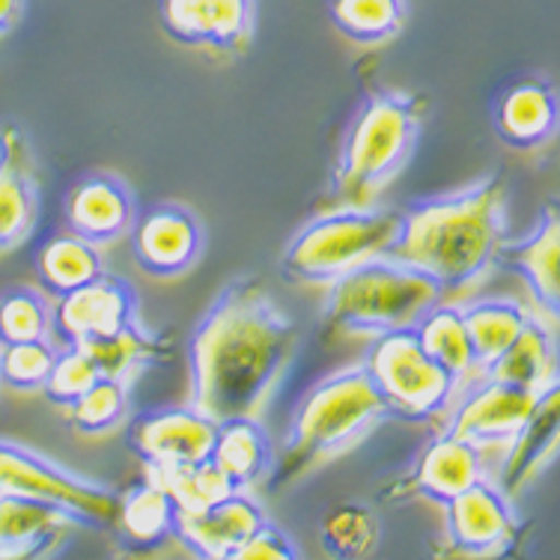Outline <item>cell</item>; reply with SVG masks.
Masks as SVG:
<instances>
[{
    "label": "cell",
    "mask_w": 560,
    "mask_h": 560,
    "mask_svg": "<svg viewBox=\"0 0 560 560\" xmlns=\"http://www.w3.org/2000/svg\"><path fill=\"white\" fill-rule=\"evenodd\" d=\"M378 542V518L364 504L335 506L323 522V546L335 558H366Z\"/></svg>",
    "instance_id": "cell-33"
},
{
    "label": "cell",
    "mask_w": 560,
    "mask_h": 560,
    "mask_svg": "<svg viewBox=\"0 0 560 560\" xmlns=\"http://www.w3.org/2000/svg\"><path fill=\"white\" fill-rule=\"evenodd\" d=\"M495 131L513 150H539L558 135V93L546 78H525L495 105Z\"/></svg>",
    "instance_id": "cell-21"
},
{
    "label": "cell",
    "mask_w": 560,
    "mask_h": 560,
    "mask_svg": "<svg viewBox=\"0 0 560 560\" xmlns=\"http://www.w3.org/2000/svg\"><path fill=\"white\" fill-rule=\"evenodd\" d=\"M57 358V343L48 340H24V343H3L0 352V382L12 390L33 394L43 390Z\"/></svg>",
    "instance_id": "cell-34"
},
{
    "label": "cell",
    "mask_w": 560,
    "mask_h": 560,
    "mask_svg": "<svg viewBox=\"0 0 560 560\" xmlns=\"http://www.w3.org/2000/svg\"><path fill=\"white\" fill-rule=\"evenodd\" d=\"M51 307L36 290H12L0 299V343L48 340Z\"/></svg>",
    "instance_id": "cell-35"
},
{
    "label": "cell",
    "mask_w": 560,
    "mask_h": 560,
    "mask_svg": "<svg viewBox=\"0 0 560 560\" xmlns=\"http://www.w3.org/2000/svg\"><path fill=\"white\" fill-rule=\"evenodd\" d=\"M442 302H447L442 287L427 271L378 254L328 283L323 319L340 335L382 337L415 328Z\"/></svg>",
    "instance_id": "cell-5"
},
{
    "label": "cell",
    "mask_w": 560,
    "mask_h": 560,
    "mask_svg": "<svg viewBox=\"0 0 560 560\" xmlns=\"http://www.w3.org/2000/svg\"><path fill=\"white\" fill-rule=\"evenodd\" d=\"M415 331H418V340L420 346L427 349V355H430L435 364H442L444 370L459 382V390L477 376L475 349H471V337H468V328H465L463 304H435V307L415 325Z\"/></svg>",
    "instance_id": "cell-26"
},
{
    "label": "cell",
    "mask_w": 560,
    "mask_h": 560,
    "mask_svg": "<svg viewBox=\"0 0 560 560\" xmlns=\"http://www.w3.org/2000/svg\"><path fill=\"white\" fill-rule=\"evenodd\" d=\"M135 262L152 278H179L203 254L206 233L200 218L183 203H159L131 224Z\"/></svg>",
    "instance_id": "cell-14"
},
{
    "label": "cell",
    "mask_w": 560,
    "mask_h": 560,
    "mask_svg": "<svg viewBox=\"0 0 560 560\" xmlns=\"http://www.w3.org/2000/svg\"><path fill=\"white\" fill-rule=\"evenodd\" d=\"M147 477L171 495L176 513H197L218 498H224L226 492H236L209 459L195 465H173V468H150Z\"/></svg>",
    "instance_id": "cell-31"
},
{
    "label": "cell",
    "mask_w": 560,
    "mask_h": 560,
    "mask_svg": "<svg viewBox=\"0 0 560 560\" xmlns=\"http://www.w3.org/2000/svg\"><path fill=\"white\" fill-rule=\"evenodd\" d=\"M24 0H0V36L10 33L15 24L22 22Z\"/></svg>",
    "instance_id": "cell-38"
},
{
    "label": "cell",
    "mask_w": 560,
    "mask_h": 560,
    "mask_svg": "<svg viewBox=\"0 0 560 560\" xmlns=\"http://www.w3.org/2000/svg\"><path fill=\"white\" fill-rule=\"evenodd\" d=\"M373 340L376 343L366 352L364 366L382 390L390 415L411 423L442 420L459 394V382L427 355L418 331L399 328Z\"/></svg>",
    "instance_id": "cell-7"
},
{
    "label": "cell",
    "mask_w": 560,
    "mask_h": 560,
    "mask_svg": "<svg viewBox=\"0 0 560 560\" xmlns=\"http://www.w3.org/2000/svg\"><path fill=\"white\" fill-rule=\"evenodd\" d=\"M98 378V370L93 364V358L86 355V349L81 343H63L57 346V358L51 373L45 378L43 394L55 406L69 409L81 394H84L93 382Z\"/></svg>",
    "instance_id": "cell-36"
},
{
    "label": "cell",
    "mask_w": 560,
    "mask_h": 560,
    "mask_svg": "<svg viewBox=\"0 0 560 560\" xmlns=\"http://www.w3.org/2000/svg\"><path fill=\"white\" fill-rule=\"evenodd\" d=\"M498 262H504L506 269L518 271L528 283L530 295L539 307V316H546V323H558L560 311V212L558 203L551 200L537 226L528 236L518 242H504Z\"/></svg>",
    "instance_id": "cell-18"
},
{
    "label": "cell",
    "mask_w": 560,
    "mask_h": 560,
    "mask_svg": "<svg viewBox=\"0 0 560 560\" xmlns=\"http://www.w3.org/2000/svg\"><path fill=\"white\" fill-rule=\"evenodd\" d=\"M328 19L352 43H388L406 24V0H328Z\"/></svg>",
    "instance_id": "cell-30"
},
{
    "label": "cell",
    "mask_w": 560,
    "mask_h": 560,
    "mask_svg": "<svg viewBox=\"0 0 560 560\" xmlns=\"http://www.w3.org/2000/svg\"><path fill=\"white\" fill-rule=\"evenodd\" d=\"M480 376L510 382L525 390H546L558 385V337L555 325L546 323L542 316H528L522 325L516 340L506 346L504 352L486 366Z\"/></svg>",
    "instance_id": "cell-24"
},
{
    "label": "cell",
    "mask_w": 560,
    "mask_h": 560,
    "mask_svg": "<svg viewBox=\"0 0 560 560\" xmlns=\"http://www.w3.org/2000/svg\"><path fill=\"white\" fill-rule=\"evenodd\" d=\"M483 453L477 444L442 430L420 451L415 468L399 480V489L430 498L435 504H447L463 489L486 477Z\"/></svg>",
    "instance_id": "cell-19"
},
{
    "label": "cell",
    "mask_w": 560,
    "mask_h": 560,
    "mask_svg": "<svg viewBox=\"0 0 560 560\" xmlns=\"http://www.w3.org/2000/svg\"><path fill=\"white\" fill-rule=\"evenodd\" d=\"M295 323L259 278L218 292L188 340V402L212 420L257 418L295 352Z\"/></svg>",
    "instance_id": "cell-1"
},
{
    "label": "cell",
    "mask_w": 560,
    "mask_h": 560,
    "mask_svg": "<svg viewBox=\"0 0 560 560\" xmlns=\"http://www.w3.org/2000/svg\"><path fill=\"white\" fill-rule=\"evenodd\" d=\"M218 420L188 406L150 409L131 420L129 451L143 468H173V465L206 463L215 444Z\"/></svg>",
    "instance_id": "cell-11"
},
{
    "label": "cell",
    "mask_w": 560,
    "mask_h": 560,
    "mask_svg": "<svg viewBox=\"0 0 560 560\" xmlns=\"http://www.w3.org/2000/svg\"><path fill=\"white\" fill-rule=\"evenodd\" d=\"M126 418H129V385L108 376H98L69 406V423L81 435H105L122 427Z\"/></svg>",
    "instance_id": "cell-32"
},
{
    "label": "cell",
    "mask_w": 560,
    "mask_h": 560,
    "mask_svg": "<svg viewBox=\"0 0 560 560\" xmlns=\"http://www.w3.org/2000/svg\"><path fill=\"white\" fill-rule=\"evenodd\" d=\"M506 203L504 173H489L465 188L409 203L399 209V226L385 254L427 271L447 302L465 299L501 266Z\"/></svg>",
    "instance_id": "cell-2"
},
{
    "label": "cell",
    "mask_w": 560,
    "mask_h": 560,
    "mask_svg": "<svg viewBox=\"0 0 560 560\" xmlns=\"http://www.w3.org/2000/svg\"><path fill=\"white\" fill-rule=\"evenodd\" d=\"M159 22L173 43L236 55L254 36L257 0H162Z\"/></svg>",
    "instance_id": "cell-12"
},
{
    "label": "cell",
    "mask_w": 560,
    "mask_h": 560,
    "mask_svg": "<svg viewBox=\"0 0 560 560\" xmlns=\"http://www.w3.org/2000/svg\"><path fill=\"white\" fill-rule=\"evenodd\" d=\"M302 549L292 542L287 530H280L278 525H271L269 518L259 525L257 530H250V537L242 542L233 555V560H299Z\"/></svg>",
    "instance_id": "cell-37"
},
{
    "label": "cell",
    "mask_w": 560,
    "mask_h": 560,
    "mask_svg": "<svg viewBox=\"0 0 560 560\" xmlns=\"http://www.w3.org/2000/svg\"><path fill=\"white\" fill-rule=\"evenodd\" d=\"M63 215L69 233L93 242L98 248L114 245L135 224V195L119 176L90 173L69 191Z\"/></svg>",
    "instance_id": "cell-17"
},
{
    "label": "cell",
    "mask_w": 560,
    "mask_h": 560,
    "mask_svg": "<svg viewBox=\"0 0 560 560\" xmlns=\"http://www.w3.org/2000/svg\"><path fill=\"white\" fill-rule=\"evenodd\" d=\"M539 394L510 382L475 376L453 397L442 415V430L477 444L480 451H504L518 427L528 420Z\"/></svg>",
    "instance_id": "cell-9"
},
{
    "label": "cell",
    "mask_w": 560,
    "mask_h": 560,
    "mask_svg": "<svg viewBox=\"0 0 560 560\" xmlns=\"http://www.w3.org/2000/svg\"><path fill=\"white\" fill-rule=\"evenodd\" d=\"M266 518V510L250 492H226L197 513H176V539L200 558L233 560L250 530Z\"/></svg>",
    "instance_id": "cell-16"
},
{
    "label": "cell",
    "mask_w": 560,
    "mask_h": 560,
    "mask_svg": "<svg viewBox=\"0 0 560 560\" xmlns=\"http://www.w3.org/2000/svg\"><path fill=\"white\" fill-rule=\"evenodd\" d=\"M72 525L78 522L60 506L0 492V558H45Z\"/></svg>",
    "instance_id": "cell-22"
},
{
    "label": "cell",
    "mask_w": 560,
    "mask_h": 560,
    "mask_svg": "<svg viewBox=\"0 0 560 560\" xmlns=\"http://www.w3.org/2000/svg\"><path fill=\"white\" fill-rule=\"evenodd\" d=\"M131 319H138V292L126 278L102 271L84 287L60 295L51 313V337L57 346L84 343L110 335Z\"/></svg>",
    "instance_id": "cell-13"
},
{
    "label": "cell",
    "mask_w": 560,
    "mask_h": 560,
    "mask_svg": "<svg viewBox=\"0 0 560 560\" xmlns=\"http://www.w3.org/2000/svg\"><path fill=\"white\" fill-rule=\"evenodd\" d=\"M86 349V355L93 358L98 376L117 378L126 382L131 388V382L143 376L147 370L159 364H167L173 355V343L167 337H159L147 331L140 319H131L110 335L93 337L81 343Z\"/></svg>",
    "instance_id": "cell-25"
},
{
    "label": "cell",
    "mask_w": 560,
    "mask_h": 560,
    "mask_svg": "<svg viewBox=\"0 0 560 560\" xmlns=\"http://www.w3.org/2000/svg\"><path fill=\"white\" fill-rule=\"evenodd\" d=\"M558 420H560V390L549 385L539 390L537 402L528 420L518 427L513 442L504 447V459L498 468V489L506 498H516L522 489L537 480V475L558 453Z\"/></svg>",
    "instance_id": "cell-20"
},
{
    "label": "cell",
    "mask_w": 560,
    "mask_h": 560,
    "mask_svg": "<svg viewBox=\"0 0 560 560\" xmlns=\"http://www.w3.org/2000/svg\"><path fill=\"white\" fill-rule=\"evenodd\" d=\"M423 129V98L406 90H378L364 98L331 176L340 206L373 203L409 164Z\"/></svg>",
    "instance_id": "cell-4"
},
{
    "label": "cell",
    "mask_w": 560,
    "mask_h": 560,
    "mask_svg": "<svg viewBox=\"0 0 560 560\" xmlns=\"http://www.w3.org/2000/svg\"><path fill=\"white\" fill-rule=\"evenodd\" d=\"M230 489L250 492L275 468V447L266 427L254 415L218 420L215 444L209 453Z\"/></svg>",
    "instance_id": "cell-23"
},
{
    "label": "cell",
    "mask_w": 560,
    "mask_h": 560,
    "mask_svg": "<svg viewBox=\"0 0 560 560\" xmlns=\"http://www.w3.org/2000/svg\"><path fill=\"white\" fill-rule=\"evenodd\" d=\"M388 418L394 415L364 364L323 378L295 409L287 447L275 468V486L292 483L323 463L355 451Z\"/></svg>",
    "instance_id": "cell-3"
},
{
    "label": "cell",
    "mask_w": 560,
    "mask_h": 560,
    "mask_svg": "<svg viewBox=\"0 0 560 560\" xmlns=\"http://www.w3.org/2000/svg\"><path fill=\"white\" fill-rule=\"evenodd\" d=\"M39 280L48 292H55L57 299L66 292L84 287L93 278L105 271V259L98 254V245L75 236V233H60L55 236L36 259Z\"/></svg>",
    "instance_id": "cell-29"
},
{
    "label": "cell",
    "mask_w": 560,
    "mask_h": 560,
    "mask_svg": "<svg viewBox=\"0 0 560 560\" xmlns=\"http://www.w3.org/2000/svg\"><path fill=\"white\" fill-rule=\"evenodd\" d=\"M463 316L468 337H471V349H475L477 376H480L486 366L516 340L530 313L513 299H489V302L463 304Z\"/></svg>",
    "instance_id": "cell-28"
},
{
    "label": "cell",
    "mask_w": 560,
    "mask_h": 560,
    "mask_svg": "<svg viewBox=\"0 0 560 560\" xmlns=\"http://www.w3.org/2000/svg\"><path fill=\"white\" fill-rule=\"evenodd\" d=\"M39 218V176L19 122L0 126V254L19 248Z\"/></svg>",
    "instance_id": "cell-15"
},
{
    "label": "cell",
    "mask_w": 560,
    "mask_h": 560,
    "mask_svg": "<svg viewBox=\"0 0 560 560\" xmlns=\"http://www.w3.org/2000/svg\"><path fill=\"white\" fill-rule=\"evenodd\" d=\"M498 483L480 477L444 506V537L456 555L498 558L516 546L518 518Z\"/></svg>",
    "instance_id": "cell-10"
},
{
    "label": "cell",
    "mask_w": 560,
    "mask_h": 560,
    "mask_svg": "<svg viewBox=\"0 0 560 560\" xmlns=\"http://www.w3.org/2000/svg\"><path fill=\"white\" fill-rule=\"evenodd\" d=\"M397 226V209L337 206L292 236L280 257V275L290 283L325 287L358 262L385 254Z\"/></svg>",
    "instance_id": "cell-6"
},
{
    "label": "cell",
    "mask_w": 560,
    "mask_h": 560,
    "mask_svg": "<svg viewBox=\"0 0 560 560\" xmlns=\"http://www.w3.org/2000/svg\"><path fill=\"white\" fill-rule=\"evenodd\" d=\"M114 530L135 546H159L164 539H176V504L162 486L147 477L126 495H119Z\"/></svg>",
    "instance_id": "cell-27"
},
{
    "label": "cell",
    "mask_w": 560,
    "mask_h": 560,
    "mask_svg": "<svg viewBox=\"0 0 560 560\" xmlns=\"http://www.w3.org/2000/svg\"><path fill=\"white\" fill-rule=\"evenodd\" d=\"M0 492L60 506L84 528L114 530L117 525L119 495L110 486L86 480L24 444L0 442Z\"/></svg>",
    "instance_id": "cell-8"
}]
</instances>
